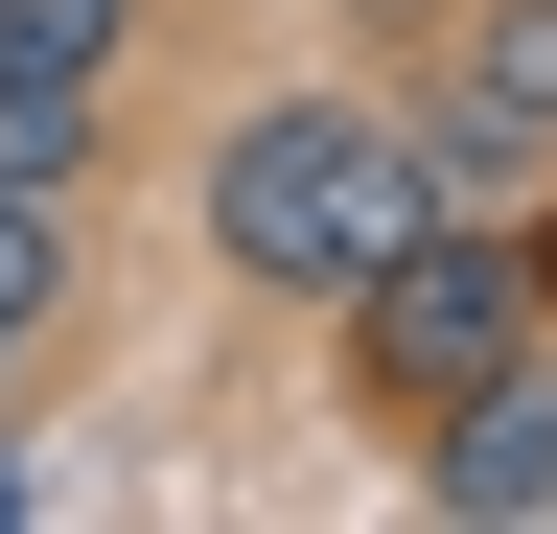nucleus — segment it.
I'll return each mask as SVG.
<instances>
[{
  "instance_id": "obj_1",
  "label": "nucleus",
  "mask_w": 557,
  "mask_h": 534,
  "mask_svg": "<svg viewBox=\"0 0 557 534\" xmlns=\"http://www.w3.org/2000/svg\"><path fill=\"white\" fill-rule=\"evenodd\" d=\"M186 210H209V256H233L256 302H348L418 210H442V163H418V116H372V94H256Z\"/></svg>"
},
{
  "instance_id": "obj_7",
  "label": "nucleus",
  "mask_w": 557,
  "mask_h": 534,
  "mask_svg": "<svg viewBox=\"0 0 557 534\" xmlns=\"http://www.w3.org/2000/svg\"><path fill=\"white\" fill-rule=\"evenodd\" d=\"M70 302V186H0V325Z\"/></svg>"
},
{
  "instance_id": "obj_5",
  "label": "nucleus",
  "mask_w": 557,
  "mask_h": 534,
  "mask_svg": "<svg viewBox=\"0 0 557 534\" xmlns=\"http://www.w3.org/2000/svg\"><path fill=\"white\" fill-rule=\"evenodd\" d=\"M139 47V0H0V71H47V94H94Z\"/></svg>"
},
{
  "instance_id": "obj_3",
  "label": "nucleus",
  "mask_w": 557,
  "mask_h": 534,
  "mask_svg": "<svg viewBox=\"0 0 557 534\" xmlns=\"http://www.w3.org/2000/svg\"><path fill=\"white\" fill-rule=\"evenodd\" d=\"M442 210H487V186H534L557 163V0H465V47H442Z\"/></svg>"
},
{
  "instance_id": "obj_6",
  "label": "nucleus",
  "mask_w": 557,
  "mask_h": 534,
  "mask_svg": "<svg viewBox=\"0 0 557 534\" xmlns=\"http://www.w3.org/2000/svg\"><path fill=\"white\" fill-rule=\"evenodd\" d=\"M94 163V94H47V71H0V186H70Z\"/></svg>"
},
{
  "instance_id": "obj_2",
  "label": "nucleus",
  "mask_w": 557,
  "mask_h": 534,
  "mask_svg": "<svg viewBox=\"0 0 557 534\" xmlns=\"http://www.w3.org/2000/svg\"><path fill=\"white\" fill-rule=\"evenodd\" d=\"M557 325V280H534V233H487V210H418L372 280H348V372H372V419H442V395H487Z\"/></svg>"
},
{
  "instance_id": "obj_4",
  "label": "nucleus",
  "mask_w": 557,
  "mask_h": 534,
  "mask_svg": "<svg viewBox=\"0 0 557 534\" xmlns=\"http://www.w3.org/2000/svg\"><path fill=\"white\" fill-rule=\"evenodd\" d=\"M418 442H442V511H465V534H557V372H534V349L487 372V395H442Z\"/></svg>"
}]
</instances>
